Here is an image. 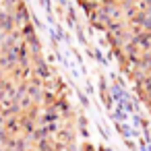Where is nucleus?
<instances>
[{"label":"nucleus","instance_id":"nucleus-1","mask_svg":"<svg viewBox=\"0 0 151 151\" xmlns=\"http://www.w3.org/2000/svg\"><path fill=\"white\" fill-rule=\"evenodd\" d=\"M151 114V0H77Z\"/></svg>","mask_w":151,"mask_h":151}]
</instances>
